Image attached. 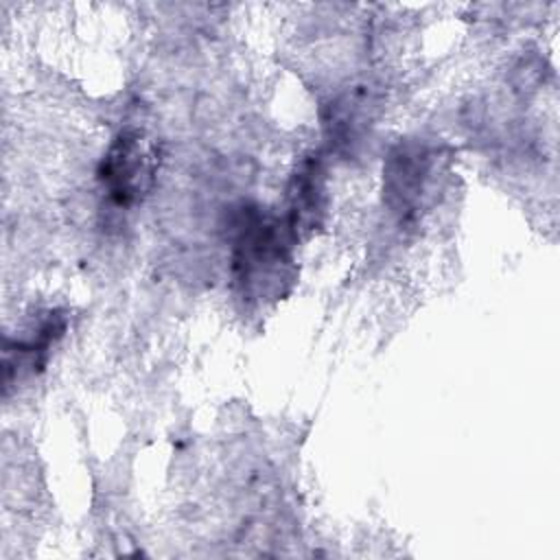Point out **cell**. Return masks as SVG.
I'll list each match as a JSON object with an SVG mask.
<instances>
[{
	"instance_id": "6da1fadb",
	"label": "cell",
	"mask_w": 560,
	"mask_h": 560,
	"mask_svg": "<svg viewBox=\"0 0 560 560\" xmlns=\"http://www.w3.org/2000/svg\"><path fill=\"white\" fill-rule=\"evenodd\" d=\"M234 273L243 291L262 298L278 287L289 262L284 232L278 223L267 221L258 212H247L238 225L234 245Z\"/></svg>"
},
{
	"instance_id": "7a4b0ae2",
	"label": "cell",
	"mask_w": 560,
	"mask_h": 560,
	"mask_svg": "<svg viewBox=\"0 0 560 560\" xmlns=\"http://www.w3.org/2000/svg\"><path fill=\"white\" fill-rule=\"evenodd\" d=\"M155 162V147L140 129L120 131L101 164V179L112 201L129 206L140 199L153 179Z\"/></svg>"
}]
</instances>
